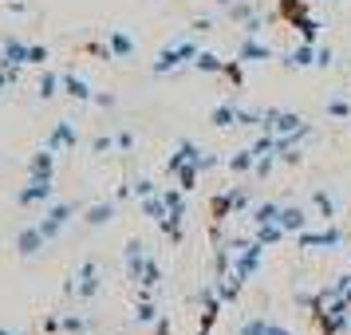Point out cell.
Returning <instances> with one entry per match:
<instances>
[{
	"label": "cell",
	"mask_w": 351,
	"mask_h": 335,
	"mask_svg": "<svg viewBox=\"0 0 351 335\" xmlns=\"http://www.w3.org/2000/svg\"><path fill=\"white\" fill-rule=\"evenodd\" d=\"M197 44L193 40H178V44H170V48H162V55L154 60V75H170V71H178V67H190L193 60H197Z\"/></svg>",
	"instance_id": "1"
},
{
	"label": "cell",
	"mask_w": 351,
	"mask_h": 335,
	"mask_svg": "<svg viewBox=\"0 0 351 335\" xmlns=\"http://www.w3.org/2000/svg\"><path fill=\"white\" fill-rule=\"evenodd\" d=\"M75 209H80L75 201H60V206H51L48 213H44V221H36V225H40V233L48 237V245H51V240H56V237H60V233L67 229V221L75 217Z\"/></svg>",
	"instance_id": "2"
},
{
	"label": "cell",
	"mask_w": 351,
	"mask_h": 335,
	"mask_svg": "<svg viewBox=\"0 0 351 335\" xmlns=\"http://www.w3.org/2000/svg\"><path fill=\"white\" fill-rule=\"evenodd\" d=\"M296 240H300V249H316V253H324V249H335V245H343V229H335V225H328V229H304V233H296Z\"/></svg>",
	"instance_id": "3"
},
{
	"label": "cell",
	"mask_w": 351,
	"mask_h": 335,
	"mask_svg": "<svg viewBox=\"0 0 351 335\" xmlns=\"http://www.w3.org/2000/svg\"><path fill=\"white\" fill-rule=\"evenodd\" d=\"M241 256H237V264H233V276H237L241 284L249 280V276H256V269H261V253H265V245L261 240H249V245H237Z\"/></svg>",
	"instance_id": "4"
},
{
	"label": "cell",
	"mask_w": 351,
	"mask_h": 335,
	"mask_svg": "<svg viewBox=\"0 0 351 335\" xmlns=\"http://www.w3.org/2000/svg\"><path fill=\"white\" fill-rule=\"evenodd\" d=\"M56 197V177H28V186L20 190V206H40Z\"/></svg>",
	"instance_id": "5"
},
{
	"label": "cell",
	"mask_w": 351,
	"mask_h": 335,
	"mask_svg": "<svg viewBox=\"0 0 351 335\" xmlns=\"http://www.w3.org/2000/svg\"><path fill=\"white\" fill-rule=\"evenodd\" d=\"M56 166H60V150L44 146L28 158V177H56Z\"/></svg>",
	"instance_id": "6"
},
{
	"label": "cell",
	"mask_w": 351,
	"mask_h": 335,
	"mask_svg": "<svg viewBox=\"0 0 351 335\" xmlns=\"http://www.w3.org/2000/svg\"><path fill=\"white\" fill-rule=\"evenodd\" d=\"M265 127L272 130V134H292V130L308 127L296 111H265Z\"/></svg>",
	"instance_id": "7"
},
{
	"label": "cell",
	"mask_w": 351,
	"mask_h": 335,
	"mask_svg": "<svg viewBox=\"0 0 351 335\" xmlns=\"http://www.w3.org/2000/svg\"><path fill=\"white\" fill-rule=\"evenodd\" d=\"M44 245H48V237L40 233V225H28V229H20L16 233V253L20 256H40L44 253Z\"/></svg>",
	"instance_id": "8"
},
{
	"label": "cell",
	"mask_w": 351,
	"mask_h": 335,
	"mask_svg": "<svg viewBox=\"0 0 351 335\" xmlns=\"http://www.w3.org/2000/svg\"><path fill=\"white\" fill-rule=\"evenodd\" d=\"M0 64L4 67H28V44L24 40H16V36H8L4 44H0Z\"/></svg>",
	"instance_id": "9"
},
{
	"label": "cell",
	"mask_w": 351,
	"mask_h": 335,
	"mask_svg": "<svg viewBox=\"0 0 351 335\" xmlns=\"http://www.w3.org/2000/svg\"><path fill=\"white\" fill-rule=\"evenodd\" d=\"M99 264L95 260H87V264H83L80 269V276H75V296H80V300H91V296H99Z\"/></svg>",
	"instance_id": "10"
},
{
	"label": "cell",
	"mask_w": 351,
	"mask_h": 335,
	"mask_svg": "<svg viewBox=\"0 0 351 335\" xmlns=\"http://www.w3.org/2000/svg\"><path fill=\"white\" fill-rule=\"evenodd\" d=\"M60 87H64V95L80 99V103H91V99H95V91H91V83H87V79H80L75 71H60Z\"/></svg>",
	"instance_id": "11"
},
{
	"label": "cell",
	"mask_w": 351,
	"mask_h": 335,
	"mask_svg": "<svg viewBox=\"0 0 351 335\" xmlns=\"http://www.w3.org/2000/svg\"><path fill=\"white\" fill-rule=\"evenodd\" d=\"M75 142H80V130H75V123H60V127L48 134V146H51V150H60V154L75 150Z\"/></svg>",
	"instance_id": "12"
},
{
	"label": "cell",
	"mask_w": 351,
	"mask_h": 335,
	"mask_svg": "<svg viewBox=\"0 0 351 335\" xmlns=\"http://www.w3.org/2000/svg\"><path fill=\"white\" fill-rule=\"evenodd\" d=\"M237 60H241V64H265V60H272V48H269V44H261L256 36H245Z\"/></svg>",
	"instance_id": "13"
},
{
	"label": "cell",
	"mask_w": 351,
	"mask_h": 335,
	"mask_svg": "<svg viewBox=\"0 0 351 335\" xmlns=\"http://www.w3.org/2000/svg\"><path fill=\"white\" fill-rule=\"evenodd\" d=\"M146 245L143 240H130L127 245V276L130 280H143V269H146Z\"/></svg>",
	"instance_id": "14"
},
{
	"label": "cell",
	"mask_w": 351,
	"mask_h": 335,
	"mask_svg": "<svg viewBox=\"0 0 351 335\" xmlns=\"http://www.w3.org/2000/svg\"><path fill=\"white\" fill-rule=\"evenodd\" d=\"M83 221L91 225V229H103V225H111V221H114V201H95V206H87Z\"/></svg>",
	"instance_id": "15"
},
{
	"label": "cell",
	"mask_w": 351,
	"mask_h": 335,
	"mask_svg": "<svg viewBox=\"0 0 351 335\" xmlns=\"http://www.w3.org/2000/svg\"><path fill=\"white\" fill-rule=\"evenodd\" d=\"M256 158H261V154H256V146H245V150H237L233 158H225V166H229L233 174H253Z\"/></svg>",
	"instance_id": "16"
},
{
	"label": "cell",
	"mask_w": 351,
	"mask_h": 335,
	"mask_svg": "<svg viewBox=\"0 0 351 335\" xmlns=\"http://www.w3.org/2000/svg\"><path fill=\"white\" fill-rule=\"evenodd\" d=\"M107 44H111L114 60H130V55H134V36H130L127 28H114V32L107 36Z\"/></svg>",
	"instance_id": "17"
},
{
	"label": "cell",
	"mask_w": 351,
	"mask_h": 335,
	"mask_svg": "<svg viewBox=\"0 0 351 335\" xmlns=\"http://www.w3.org/2000/svg\"><path fill=\"white\" fill-rule=\"evenodd\" d=\"M202 154H206V150H202V146L197 142H190V138H186V142H178V150H174V158H170V170H182V166H186V162H202Z\"/></svg>",
	"instance_id": "18"
},
{
	"label": "cell",
	"mask_w": 351,
	"mask_h": 335,
	"mask_svg": "<svg viewBox=\"0 0 351 335\" xmlns=\"http://www.w3.org/2000/svg\"><path fill=\"white\" fill-rule=\"evenodd\" d=\"M308 221H312V217H308L300 206H285L280 209V225H285V233H304Z\"/></svg>",
	"instance_id": "19"
},
{
	"label": "cell",
	"mask_w": 351,
	"mask_h": 335,
	"mask_svg": "<svg viewBox=\"0 0 351 335\" xmlns=\"http://www.w3.org/2000/svg\"><path fill=\"white\" fill-rule=\"evenodd\" d=\"M143 213L158 225V221H166V217H170V201H166L162 193H150V197H143Z\"/></svg>",
	"instance_id": "20"
},
{
	"label": "cell",
	"mask_w": 351,
	"mask_h": 335,
	"mask_svg": "<svg viewBox=\"0 0 351 335\" xmlns=\"http://www.w3.org/2000/svg\"><path fill=\"white\" fill-rule=\"evenodd\" d=\"M312 206H316V213L324 217V221H332V217H335V197H332V190H312Z\"/></svg>",
	"instance_id": "21"
},
{
	"label": "cell",
	"mask_w": 351,
	"mask_h": 335,
	"mask_svg": "<svg viewBox=\"0 0 351 335\" xmlns=\"http://www.w3.org/2000/svg\"><path fill=\"white\" fill-rule=\"evenodd\" d=\"M316 51H319L316 44H300V48L292 51L285 64H288V67H312V64H316Z\"/></svg>",
	"instance_id": "22"
},
{
	"label": "cell",
	"mask_w": 351,
	"mask_h": 335,
	"mask_svg": "<svg viewBox=\"0 0 351 335\" xmlns=\"http://www.w3.org/2000/svg\"><path fill=\"white\" fill-rule=\"evenodd\" d=\"M237 114H241V111L233 107V103H217L209 119H213V127H237Z\"/></svg>",
	"instance_id": "23"
},
{
	"label": "cell",
	"mask_w": 351,
	"mask_h": 335,
	"mask_svg": "<svg viewBox=\"0 0 351 335\" xmlns=\"http://www.w3.org/2000/svg\"><path fill=\"white\" fill-rule=\"evenodd\" d=\"M209 213H213L217 221H225V217H233V213H237V209H233V190H229V193H217V197L209 201Z\"/></svg>",
	"instance_id": "24"
},
{
	"label": "cell",
	"mask_w": 351,
	"mask_h": 335,
	"mask_svg": "<svg viewBox=\"0 0 351 335\" xmlns=\"http://www.w3.org/2000/svg\"><path fill=\"white\" fill-rule=\"evenodd\" d=\"M288 233H285V225L276 221V225H256V240H261V245H280V240H285Z\"/></svg>",
	"instance_id": "25"
},
{
	"label": "cell",
	"mask_w": 351,
	"mask_h": 335,
	"mask_svg": "<svg viewBox=\"0 0 351 335\" xmlns=\"http://www.w3.org/2000/svg\"><path fill=\"white\" fill-rule=\"evenodd\" d=\"M276 221H280V206L265 201V206L253 209V225H276Z\"/></svg>",
	"instance_id": "26"
},
{
	"label": "cell",
	"mask_w": 351,
	"mask_h": 335,
	"mask_svg": "<svg viewBox=\"0 0 351 335\" xmlns=\"http://www.w3.org/2000/svg\"><path fill=\"white\" fill-rule=\"evenodd\" d=\"M60 91H64L60 87V71H44L40 75V99H56Z\"/></svg>",
	"instance_id": "27"
},
{
	"label": "cell",
	"mask_w": 351,
	"mask_h": 335,
	"mask_svg": "<svg viewBox=\"0 0 351 335\" xmlns=\"http://www.w3.org/2000/svg\"><path fill=\"white\" fill-rule=\"evenodd\" d=\"M292 24L300 28L304 44H316V40H319V20H312V16H296V20H292Z\"/></svg>",
	"instance_id": "28"
},
{
	"label": "cell",
	"mask_w": 351,
	"mask_h": 335,
	"mask_svg": "<svg viewBox=\"0 0 351 335\" xmlns=\"http://www.w3.org/2000/svg\"><path fill=\"white\" fill-rule=\"evenodd\" d=\"M193 71H221L225 67V60H217V55H213V51H197V60H193Z\"/></svg>",
	"instance_id": "29"
},
{
	"label": "cell",
	"mask_w": 351,
	"mask_h": 335,
	"mask_svg": "<svg viewBox=\"0 0 351 335\" xmlns=\"http://www.w3.org/2000/svg\"><path fill=\"white\" fill-rule=\"evenodd\" d=\"M162 280V269H158V260H154V256H146V269H143V280H138V284H143V292H150V288L158 284Z\"/></svg>",
	"instance_id": "30"
},
{
	"label": "cell",
	"mask_w": 351,
	"mask_h": 335,
	"mask_svg": "<svg viewBox=\"0 0 351 335\" xmlns=\"http://www.w3.org/2000/svg\"><path fill=\"white\" fill-rule=\"evenodd\" d=\"M197 174H202V170H197V162H186V166L178 170V186H182V190L190 193L193 186H197Z\"/></svg>",
	"instance_id": "31"
},
{
	"label": "cell",
	"mask_w": 351,
	"mask_h": 335,
	"mask_svg": "<svg viewBox=\"0 0 351 335\" xmlns=\"http://www.w3.org/2000/svg\"><path fill=\"white\" fill-rule=\"evenodd\" d=\"M158 316H162V312L154 308V300H150V296H143V303H138V312H134V319H138V323H154Z\"/></svg>",
	"instance_id": "32"
},
{
	"label": "cell",
	"mask_w": 351,
	"mask_h": 335,
	"mask_svg": "<svg viewBox=\"0 0 351 335\" xmlns=\"http://www.w3.org/2000/svg\"><path fill=\"white\" fill-rule=\"evenodd\" d=\"M48 64V48L44 44H28V67H44Z\"/></svg>",
	"instance_id": "33"
},
{
	"label": "cell",
	"mask_w": 351,
	"mask_h": 335,
	"mask_svg": "<svg viewBox=\"0 0 351 335\" xmlns=\"http://www.w3.org/2000/svg\"><path fill=\"white\" fill-rule=\"evenodd\" d=\"M328 114H332V119H351V103L348 99H332V103H328Z\"/></svg>",
	"instance_id": "34"
},
{
	"label": "cell",
	"mask_w": 351,
	"mask_h": 335,
	"mask_svg": "<svg viewBox=\"0 0 351 335\" xmlns=\"http://www.w3.org/2000/svg\"><path fill=\"white\" fill-rule=\"evenodd\" d=\"M241 335H269V319H249V323H245V327H241Z\"/></svg>",
	"instance_id": "35"
},
{
	"label": "cell",
	"mask_w": 351,
	"mask_h": 335,
	"mask_svg": "<svg viewBox=\"0 0 351 335\" xmlns=\"http://www.w3.org/2000/svg\"><path fill=\"white\" fill-rule=\"evenodd\" d=\"M241 67H245V64H241V60H233V64L221 67V75H225L229 83H241V79H245V71H241Z\"/></svg>",
	"instance_id": "36"
},
{
	"label": "cell",
	"mask_w": 351,
	"mask_h": 335,
	"mask_svg": "<svg viewBox=\"0 0 351 335\" xmlns=\"http://www.w3.org/2000/svg\"><path fill=\"white\" fill-rule=\"evenodd\" d=\"M217 166H225L221 154H202V162H197V170H202V174H206V170H217Z\"/></svg>",
	"instance_id": "37"
},
{
	"label": "cell",
	"mask_w": 351,
	"mask_h": 335,
	"mask_svg": "<svg viewBox=\"0 0 351 335\" xmlns=\"http://www.w3.org/2000/svg\"><path fill=\"white\" fill-rule=\"evenodd\" d=\"M87 55H99V60H114L111 44H87Z\"/></svg>",
	"instance_id": "38"
},
{
	"label": "cell",
	"mask_w": 351,
	"mask_h": 335,
	"mask_svg": "<svg viewBox=\"0 0 351 335\" xmlns=\"http://www.w3.org/2000/svg\"><path fill=\"white\" fill-rule=\"evenodd\" d=\"M111 146H114V134H99L95 142H91V150H95V154H107Z\"/></svg>",
	"instance_id": "39"
},
{
	"label": "cell",
	"mask_w": 351,
	"mask_h": 335,
	"mask_svg": "<svg viewBox=\"0 0 351 335\" xmlns=\"http://www.w3.org/2000/svg\"><path fill=\"white\" fill-rule=\"evenodd\" d=\"M134 193H138V197H150V193H158V190H154L150 177H138V182H134Z\"/></svg>",
	"instance_id": "40"
},
{
	"label": "cell",
	"mask_w": 351,
	"mask_h": 335,
	"mask_svg": "<svg viewBox=\"0 0 351 335\" xmlns=\"http://www.w3.org/2000/svg\"><path fill=\"white\" fill-rule=\"evenodd\" d=\"M249 206H253V201H249V193H245V190H233V209H237V213H245Z\"/></svg>",
	"instance_id": "41"
},
{
	"label": "cell",
	"mask_w": 351,
	"mask_h": 335,
	"mask_svg": "<svg viewBox=\"0 0 351 335\" xmlns=\"http://www.w3.org/2000/svg\"><path fill=\"white\" fill-rule=\"evenodd\" d=\"M114 146H119V150H130V146H134V134H130V130H119V134H114Z\"/></svg>",
	"instance_id": "42"
},
{
	"label": "cell",
	"mask_w": 351,
	"mask_h": 335,
	"mask_svg": "<svg viewBox=\"0 0 351 335\" xmlns=\"http://www.w3.org/2000/svg\"><path fill=\"white\" fill-rule=\"evenodd\" d=\"M91 103H95V107H103V111H107V107H114V95H107V91H95V99H91Z\"/></svg>",
	"instance_id": "43"
},
{
	"label": "cell",
	"mask_w": 351,
	"mask_h": 335,
	"mask_svg": "<svg viewBox=\"0 0 351 335\" xmlns=\"http://www.w3.org/2000/svg\"><path fill=\"white\" fill-rule=\"evenodd\" d=\"M332 60H335V55H332L328 48H319V51H316V67H332Z\"/></svg>",
	"instance_id": "44"
},
{
	"label": "cell",
	"mask_w": 351,
	"mask_h": 335,
	"mask_svg": "<svg viewBox=\"0 0 351 335\" xmlns=\"http://www.w3.org/2000/svg\"><path fill=\"white\" fill-rule=\"evenodd\" d=\"M154 335H170V319H166V316L154 319Z\"/></svg>",
	"instance_id": "45"
},
{
	"label": "cell",
	"mask_w": 351,
	"mask_h": 335,
	"mask_svg": "<svg viewBox=\"0 0 351 335\" xmlns=\"http://www.w3.org/2000/svg\"><path fill=\"white\" fill-rule=\"evenodd\" d=\"M269 335H292L288 327H280V323H269Z\"/></svg>",
	"instance_id": "46"
},
{
	"label": "cell",
	"mask_w": 351,
	"mask_h": 335,
	"mask_svg": "<svg viewBox=\"0 0 351 335\" xmlns=\"http://www.w3.org/2000/svg\"><path fill=\"white\" fill-rule=\"evenodd\" d=\"M217 4H225V8H233V4H237V0H217Z\"/></svg>",
	"instance_id": "47"
},
{
	"label": "cell",
	"mask_w": 351,
	"mask_h": 335,
	"mask_svg": "<svg viewBox=\"0 0 351 335\" xmlns=\"http://www.w3.org/2000/svg\"><path fill=\"white\" fill-rule=\"evenodd\" d=\"M0 335H12V332H4V327H0Z\"/></svg>",
	"instance_id": "48"
},
{
	"label": "cell",
	"mask_w": 351,
	"mask_h": 335,
	"mask_svg": "<svg viewBox=\"0 0 351 335\" xmlns=\"http://www.w3.org/2000/svg\"><path fill=\"white\" fill-rule=\"evenodd\" d=\"M328 4H335V0H328Z\"/></svg>",
	"instance_id": "49"
}]
</instances>
